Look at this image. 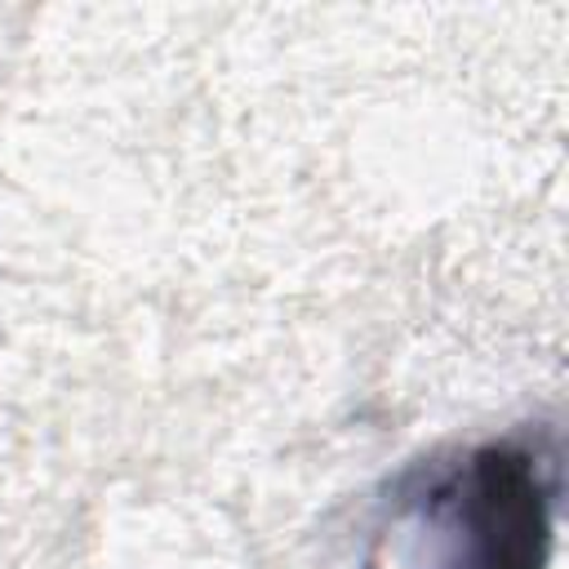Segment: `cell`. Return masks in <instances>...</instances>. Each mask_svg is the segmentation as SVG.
I'll return each mask as SVG.
<instances>
[{
	"instance_id": "1",
	"label": "cell",
	"mask_w": 569,
	"mask_h": 569,
	"mask_svg": "<svg viewBox=\"0 0 569 569\" xmlns=\"http://www.w3.org/2000/svg\"><path fill=\"white\" fill-rule=\"evenodd\" d=\"M431 569H547L551 489L516 445L476 449L413 516Z\"/></svg>"
}]
</instances>
